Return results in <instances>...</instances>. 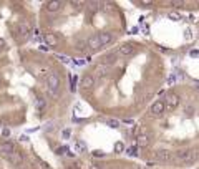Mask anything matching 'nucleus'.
<instances>
[{
  "label": "nucleus",
  "instance_id": "nucleus-1",
  "mask_svg": "<svg viewBox=\"0 0 199 169\" xmlns=\"http://www.w3.org/2000/svg\"><path fill=\"white\" fill-rule=\"evenodd\" d=\"M174 158H176V161L183 162V164H191L196 159V151L191 148H183L174 154Z\"/></svg>",
  "mask_w": 199,
  "mask_h": 169
},
{
  "label": "nucleus",
  "instance_id": "nucleus-2",
  "mask_svg": "<svg viewBox=\"0 0 199 169\" xmlns=\"http://www.w3.org/2000/svg\"><path fill=\"white\" fill-rule=\"evenodd\" d=\"M47 86H48L50 95L57 96L58 95V88H60V78H58L57 75H48L47 76Z\"/></svg>",
  "mask_w": 199,
  "mask_h": 169
},
{
  "label": "nucleus",
  "instance_id": "nucleus-3",
  "mask_svg": "<svg viewBox=\"0 0 199 169\" xmlns=\"http://www.w3.org/2000/svg\"><path fill=\"white\" fill-rule=\"evenodd\" d=\"M15 151V143L13 141H7L3 144H0V158H8L10 154Z\"/></svg>",
  "mask_w": 199,
  "mask_h": 169
},
{
  "label": "nucleus",
  "instance_id": "nucleus-4",
  "mask_svg": "<svg viewBox=\"0 0 199 169\" xmlns=\"http://www.w3.org/2000/svg\"><path fill=\"white\" fill-rule=\"evenodd\" d=\"M164 105H166V108L174 109L179 105V96L176 93H168L166 95V100H164Z\"/></svg>",
  "mask_w": 199,
  "mask_h": 169
},
{
  "label": "nucleus",
  "instance_id": "nucleus-5",
  "mask_svg": "<svg viewBox=\"0 0 199 169\" xmlns=\"http://www.w3.org/2000/svg\"><path fill=\"white\" fill-rule=\"evenodd\" d=\"M156 159L159 162H169L173 159V153L171 151H168V149H159V151H156Z\"/></svg>",
  "mask_w": 199,
  "mask_h": 169
},
{
  "label": "nucleus",
  "instance_id": "nucleus-6",
  "mask_svg": "<svg viewBox=\"0 0 199 169\" xmlns=\"http://www.w3.org/2000/svg\"><path fill=\"white\" fill-rule=\"evenodd\" d=\"M86 45H88V50H91V51H98L100 48H101V43H100L98 35H91L88 40H86Z\"/></svg>",
  "mask_w": 199,
  "mask_h": 169
},
{
  "label": "nucleus",
  "instance_id": "nucleus-7",
  "mask_svg": "<svg viewBox=\"0 0 199 169\" xmlns=\"http://www.w3.org/2000/svg\"><path fill=\"white\" fill-rule=\"evenodd\" d=\"M164 109H166V105H164V101H161V100L154 101V103L151 105V113L154 114V116H159V114H163Z\"/></svg>",
  "mask_w": 199,
  "mask_h": 169
},
{
  "label": "nucleus",
  "instance_id": "nucleus-8",
  "mask_svg": "<svg viewBox=\"0 0 199 169\" xmlns=\"http://www.w3.org/2000/svg\"><path fill=\"white\" fill-rule=\"evenodd\" d=\"M63 7L61 2H57V0H50V2L45 3V10L50 12V13H55V12H60Z\"/></svg>",
  "mask_w": 199,
  "mask_h": 169
},
{
  "label": "nucleus",
  "instance_id": "nucleus-9",
  "mask_svg": "<svg viewBox=\"0 0 199 169\" xmlns=\"http://www.w3.org/2000/svg\"><path fill=\"white\" fill-rule=\"evenodd\" d=\"M7 159H8V162H10L12 166H22V162H23V154H22V153L13 151V153H12Z\"/></svg>",
  "mask_w": 199,
  "mask_h": 169
},
{
  "label": "nucleus",
  "instance_id": "nucleus-10",
  "mask_svg": "<svg viewBox=\"0 0 199 169\" xmlns=\"http://www.w3.org/2000/svg\"><path fill=\"white\" fill-rule=\"evenodd\" d=\"M95 81H96V78H95L93 75H85L83 78H81V81H80V86H81V88H85V90L93 88Z\"/></svg>",
  "mask_w": 199,
  "mask_h": 169
},
{
  "label": "nucleus",
  "instance_id": "nucleus-11",
  "mask_svg": "<svg viewBox=\"0 0 199 169\" xmlns=\"http://www.w3.org/2000/svg\"><path fill=\"white\" fill-rule=\"evenodd\" d=\"M98 38H100L101 47H105V45H110V43L115 40V35L110 32H101V33H98Z\"/></svg>",
  "mask_w": 199,
  "mask_h": 169
},
{
  "label": "nucleus",
  "instance_id": "nucleus-12",
  "mask_svg": "<svg viewBox=\"0 0 199 169\" xmlns=\"http://www.w3.org/2000/svg\"><path fill=\"white\" fill-rule=\"evenodd\" d=\"M134 53V47L131 45V43H123L120 48H118V55L121 56H129V55H133Z\"/></svg>",
  "mask_w": 199,
  "mask_h": 169
},
{
  "label": "nucleus",
  "instance_id": "nucleus-13",
  "mask_svg": "<svg viewBox=\"0 0 199 169\" xmlns=\"http://www.w3.org/2000/svg\"><path fill=\"white\" fill-rule=\"evenodd\" d=\"M108 75H110V70H108V66H105V65H98L93 70V76H95V78H96V76H108Z\"/></svg>",
  "mask_w": 199,
  "mask_h": 169
},
{
  "label": "nucleus",
  "instance_id": "nucleus-14",
  "mask_svg": "<svg viewBox=\"0 0 199 169\" xmlns=\"http://www.w3.org/2000/svg\"><path fill=\"white\" fill-rule=\"evenodd\" d=\"M149 141H151V139H149L148 134H138V136H136V144H138L139 148L149 146Z\"/></svg>",
  "mask_w": 199,
  "mask_h": 169
},
{
  "label": "nucleus",
  "instance_id": "nucleus-15",
  "mask_svg": "<svg viewBox=\"0 0 199 169\" xmlns=\"http://www.w3.org/2000/svg\"><path fill=\"white\" fill-rule=\"evenodd\" d=\"M116 56H118L116 53H108V55L103 56V60H101V61H103L105 66H106V65H115V63H116Z\"/></svg>",
  "mask_w": 199,
  "mask_h": 169
},
{
  "label": "nucleus",
  "instance_id": "nucleus-16",
  "mask_svg": "<svg viewBox=\"0 0 199 169\" xmlns=\"http://www.w3.org/2000/svg\"><path fill=\"white\" fill-rule=\"evenodd\" d=\"M17 32H18L20 37H25V38L30 37V28H28L27 25H23V23H20V25L17 27Z\"/></svg>",
  "mask_w": 199,
  "mask_h": 169
},
{
  "label": "nucleus",
  "instance_id": "nucleus-17",
  "mask_svg": "<svg viewBox=\"0 0 199 169\" xmlns=\"http://www.w3.org/2000/svg\"><path fill=\"white\" fill-rule=\"evenodd\" d=\"M45 42H47V45H50V47H57V45H58V38L53 35V33H48V35H45Z\"/></svg>",
  "mask_w": 199,
  "mask_h": 169
},
{
  "label": "nucleus",
  "instance_id": "nucleus-18",
  "mask_svg": "<svg viewBox=\"0 0 199 169\" xmlns=\"http://www.w3.org/2000/svg\"><path fill=\"white\" fill-rule=\"evenodd\" d=\"M75 48L80 51H88V45H86V40H78L75 43Z\"/></svg>",
  "mask_w": 199,
  "mask_h": 169
},
{
  "label": "nucleus",
  "instance_id": "nucleus-19",
  "mask_svg": "<svg viewBox=\"0 0 199 169\" xmlns=\"http://www.w3.org/2000/svg\"><path fill=\"white\" fill-rule=\"evenodd\" d=\"M168 18H171V20H174V22H179V20H181V13H178V12H169V13H168Z\"/></svg>",
  "mask_w": 199,
  "mask_h": 169
},
{
  "label": "nucleus",
  "instance_id": "nucleus-20",
  "mask_svg": "<svg viewBox=\"0 0 199 169\" xmlns=\"http://www.w3.org/2000/svg\"><path fill=\"white\" fill-rule=\"evenodd\" d=\"M123 151H124V144L121 143V141H120V143H116V144H115V153H116V154H120V153H123Z\"/></svg>",
  "mask_w": 199,
  "mask_h": 169
},
{
  "label": "nucleus",
  "instance_id": "nucleus-21",
  "mask_svg": "<svg viewBox=\"0 0 199 169\" xmlns=\"http://www.w3.org/2000/svg\"><path fill=\"white\" fill-rule=\"evenodd\" d=\"M106 124L110 128H120V121H116V119H106Z\"/></svg>",
  "mask_w": 199,
  "mask_h": 169
},
{
  "label": "nucleus",
  "instance_id": "nucleus-22",
  "mask_svg": "<svg viewBox=\"0 0 199 169\" xmlns=\"http://www.w3.org/2000/svg\"><path fill=\"white\" fill-rule=\"evenodd\" d=\"M45 106H47V101L43 98H40L37 101V109H45Z\"/></svg>",
  "mask_w": 199,
  "mask_h": 169
},
{
  "label": "nucleus",
  "instance_id": "nucleus-23",
  "mask_svg": "<svg viewBox=\"0 0 199 169\" xmlns=\"http://www.w3.org/2000/svg\"><path fill=\"white\" fill-rule=\"evenodd\" d=\"M171 5H173L174 8H183L186 3H184V2H179V0H174V2H171Z\"/></svg>",
  "mask_w": 199,
  "mask_h": 169
},
{
  "label": "nucleus",
  "instance_id": "nucleus-24",
  "mask_svg": "<svg viewBox=\"0 0 199 169\" xmlns=\"http://www.w3.org/2000/svg\"><path fill=\"white\" fill-rule=\"evenodd\" d=\"M93 158H105V153L100 151V149H96V151H93Z\"/></svg>",
  "mask_w": 199,
  "mask_h": 169
},
{
  "label": "nucleus",
  "instance_id": "nucleus-25",
  "mask_svg": "<svg viewBox=\"0 0 199 169\" xmlns=\"http://www.w3.org/2000/svg\"><path fill=\"white\" fill-rule=\"evenodd\" d=\"M126 154H128V156H136V148H129V149H126Z\"/></svg>",
  "mask_w": 199,
  "mask_h": 169
},
{
  "label": "nucleus",
  "instance_id": "nucleus-26",
  "mask_svg": "<svg viewBox=\"0 0 199 169\" xmlns=\"http://www.w3.org/2000/svg\"><path fill=\"white\" fill-rule=\"evenodd\" d=\"M189 55H191L192 58H199V50H192L191 53H189Z\"/></svg>",
  "mask_w": 199,
  "mask_h": 169
},
{
  "label": "nucleus",
  "instance_id": "nucleus-27",
  "mask_svg": "<svg viewBox=\"0 0 199 169\" xmlns=\"http://www.w3.org/2000/svg\"><path fill=\"white\" fill-rule=\"evenodd\" d=\"M90 5H91V8H100V7H101V3H100V2H91Z\"/></svg>",
  "mask_w": 199,
  "mask_h": 169
},
{
  "label": "nucleus",
  "instance_id": "nucleus-28",
  "mask_svg": "<svg viewBox=\"0 0 199 169\" xmlns=\"http://www.w3.org/2000/svg\"><path fill=\"white\" fill-rule=\"evenodd\" d=\"M186 113H188V114H192V113H194V108H191V106H186Z\"/></svg>",
  "mask_w": 199,
  "mask_h": 169
},
{
  "label": "nucleus",
  "instance_id": "nucleus-29",
  "mask_svg": "<svg viewBox=\"0 0 199 169\" xmlns=\"http://www.w3.org/2000/svg\"><path fill=\"white\" fill-rule=\"evenodd\" d=\"M70 134H71V131H70V129H65V131H63V138H68Z\"/></svg>",
  "mask_w": 199,
  "mask_h": 169
},
{
  "label": "nucleus",
  "instance_id": "nucleus-30",
  "mask_svg": "<svg viewBox=\"0 0 199 169\" xmlns=\"http://www.w3.org/2000/svg\"><path fill=\"white\" fill-rule=\"evenodd\" d=\"M71 5H73V7H81V5H83V2H71Z\"/></svg>",
  "mask_w": 199,
  "mask_h": 169
},
{
  "label": "nucleus",
  "instance_id": "nucleus-31",
  "mask_svg": "<svg viewBox=\"0 0 199 169\" xmlns=\"http://www.w3.org/2000/svg\"><path fill=\"white\" fill-rule=\"evenodd\" d=\"M184 35H186V38H192V37H191V30H189V28L184 32Z\"/></svg>",
  "mask_w": 199,
  "mask_h": 169
},
{
  "label": "nucleus",
  "instance_id": "nucleus-32",
  "mask_svg": "<svg viewBox=\"0 0 199 169\" xmlns=\"http://www.w3.org/2000/svg\"><path fill=\"white\" fill-rule=\"evenodd\" d=\"M68 169H81V167H80V164H73V166H70Z\"/></svg>",
  "mask_w": 199,
  "mask_h": 169
},
{
  "label": "nucleus",
  "instance_id": "nucleus-33",
  "mask_svg": "<svg viewBox=\"0 0 199 169\" xmlns=\"http://www.w3.org/2000/svg\"><path fill=\"white\" fill-rule=\"evenodd\" d=\"M5 47V40H3V38H0V48H3Z\"/></svg>",
  "mask_w": 199,
  "mask_h": 169
},
{
  "label": "nucleus",
  "instance_id": "nucleus-34",
  "mask_svg": "<svg viewBox=\"0 0 199 169\" xmlns=\"http://www.w3.org/2000/svg\"><path fill=\"white\" fill-rule=\"evenodd\" d=\"M90 169H101V166H96V164H91Z\"/></svg>",
  "mask_w": 199,
  "mask_h": 169
},
{
  "label": "nucleus",
  "instance_id": "nucleus-35",
  "mask_svg": "<svg viewBox=\"0 0 199 169\" xmlns=\"http://www.w3.org/2000/svg\"><path fill=\"white\" fill-rule=\"evenodd\" d=\"M75 63H76V65H85V61H83V60H75Z\"/></svg>",
  "mask_w": 199,
  "mask_h": 169
},
{
  "label": "nucleus",
  "instance_id": "nucleus-36",
  "mask_svg": "<svg viewBox=\"0 0 199 169\" xmlns=\"http://www.w3.org/2000/svg\"><path fill=\"white\" fill-rule=\"evenodd\" d=\"M134 169H141V167H134Z\"/></svg>",
  "mask_w": 199,
  "mask_h": 169
}]
</instances>
